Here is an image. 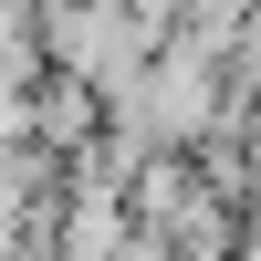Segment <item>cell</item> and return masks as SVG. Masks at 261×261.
I'll list each match as a JSON object with an SVG mask.
<instances>
[{
	"instance_id": "cell-7",
	"label": "cell",
	"mask_w": 261,
	"mask_h": 261,
	"mask_svg": "<svg viewBox=\"0 0 261 261\" xmlns=\"http://www.w3.org/2000/svg\"><path fill=\"white\" fill-rule=\"evenodd\" d=\"M21 261H32V251H21Z\"/></svg>"
},
{
	"instance_id": "cell-1",
	"label": "cell",
	"mask_w": 261,
	"mask_h": 261,
	"mask_svg": "<svg viewBox=\"0 0 261 261\" xmlns=\"http://www.w3.org/2000/svg\"><path fill=\"white\" fill-rule=\"evenodd\" d=\"M94 136H105V105L84 94L73 73H42V84H32V146H42V157H63V167H73V157H84Z\"/></svg>"
},
{
	"instance_id": "cell-3",
	"label": "cell",
	"mask_w": 261,
	"mask_h": 261,
	"mask_svg": "<svg viewBox=\"0 0 261 261\" xmlns=\"http://www.w3.org/2000/svg\"><path fill=\"white\" fill-rule=\"evenodd\" d=\"M230 94H261V11L241 21V42H230Z\"/></svg>"
},
{
	"instance_id": "cell-6",
	"label": "cell",
	"mask_w": 261,
	"mask_h": 261,
	"mask_svg": "<svg viewBox=\"0 0 261 261\" xmlns=\"http://www.w3.org/2000/svg\"><path fill=\"white\" fill-rule=\"evenodd\" d=\"M220 261H261V209H241V220H230V251Z\"/></svg>"
},
{
	"instance_id": "cell-2",
	"label": "cell",
	"mask_w": 261,
	"mask_h": 261,
	"mask_svg": "<svg viewBox=\"0 0 261 261\" xmlns=\"http://www.w3.org/2000/svg\"><path fill=\"white\" fill-rule=\"evenodd\" d=\"M0 84H21V94L42 84V32H32V0H0Z\"/></svg>"
},
{
	"instance_id": "cell-4",
	"label": "cell",
	"mask_w": 261,
	"mask_h": 261,
	"mask_svg": "<svg viewBox=\"0 0 261 261\" xmlns=\"http://www.w3.org/2000/svg\"><path fill=\"white\" fill-rule=\"evenodd\" d=\"M0 146H32V94L21 84H0Z\"/></svg>"
},
{
	"instance_id": "cell-5",
	"label": "cell",
	"mask_w": 261,
	"mask_h": 261,
	"mask_svg": "<svg viewBox=\"0 0 261 261\" xmlns=\"http://www.w3.org/2000/svg\"><path fill=\"white\" fill-rule=\"evenodd\" d=\"M125 21H136L146 42H167V32H178V0H125Z\"/></svg>"
}]
</instances>
